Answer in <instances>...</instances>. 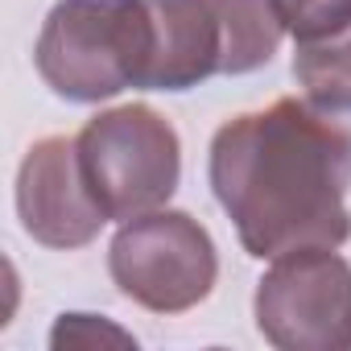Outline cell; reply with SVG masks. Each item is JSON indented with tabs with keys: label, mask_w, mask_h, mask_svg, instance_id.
Wrapping results in <instances>:
<instances>
[{
	"label": "cell",
	"mask_w": 351,
	"mask_h": 351,
	"mask_svg": "<svg viewBox=\"0 0 351 351\" xmlns=\"http://www.w3.org/2000/svg\"><path fill=\"white\" fill-rule=\"evenodd\" d=\"M293 42H318L351 25V0H273Z\"/></svg>",
	"instance_id": "cell-9"
},
{
	"label": "cell",
	"mask_w": 351,
	"mask_h": 351,
	"mask_svg": "<svg viewBox=\"0 0 351 351\" xmlns=\"http://www.w3.org/2000/svg\"><path fill=\"white\" fill-rule=\"evenodd\" d=\"M112 281L124 298L153 314L195 310L219 277L207 228L186 211H149L128 219L108 248Z\"/></svg>",
	"instance_id": "cell-5"
},
{
	"label": "cell",
	"mask_w": 351,
	"mask_h": 351,
	"mask_svg": "<svg viewBox=\"0 0 351 351\" xmlns=\"http://www.w3.org/2000/svg\"><path fill=\"white\" fill-rule=\"evenodd\" d=\"M293 79L314 108L330 116L351 112V25L318 42H298Z\"/></svg>",
	"instance_id": "cell-8"
},
{
	"label": "cell",
	"mask_w": 351,
	"mask_h": 351,
	"mask_svg": "<svg viewBox=\"0 0 351 351\" xmlns=\"http://www.w3.org/2000/svg\"><path fill=\"white\" fill-rule=\"evenodd\" d=\"M79 161L87 173V186L108 211V219H136L149 211H161L182 178V145L173 124L145 108L124 104L112 112H99L83 124Z\"/></svg>",
	"instance_id": "cell-4"
},
{
	"label": "cell",
	"mask_w": 351,
	"mask_h": 351,
	"mask_svg": "<svg viewBox=\"0 0 351 351\" xmlns=\"http://www.w3.org/2000/svg\"><path fill=\"white\" fill-rule=\"evenodd\" d=\"M211 191L248 256L351 240V132L310 99H277L228 120L211 141Z\"/></svg>",
	"instance_id": "cell-1"
},
{
	"label": "cell",
	"mask_w": 351,
	"mask_h": 351,
	"mask_svg": "<svg viewBox=\"0 0 351 351\" xmlns=\"http://www.w3.org/2000/svg\"><path fill=\"white\" fill-rule=\"evenodd\" d=\"M50 343L62 351V347H99V343H116V347H136V339L112 322H99L95 314H62L54 322V335Z\"/></svg>",
	"instance_id": "cell-10"
},
{
	"label": "cell",
	"mask_w": 351,
	"mask_h": 351,
	"mask_svg": "<svg viewBox=\"0 0 351 351\" xmlns=\"http://www.w3.org/2000/svg\"><path fill=\"white\" fill-rule=\"evenodd\" d=\"M34 62L46 87L71 104H99L141 87L149 66L145 0H58Z\"/></svg>",
	"instance_id": "cell-3"
},
{
	"label": "cell",
	"mask_w": 351,
	"mask_h": 351,
	"mask_svg": "<svg viewBox=\"0 0 351 351\" xmlns=\"http://www.w3.org/2000/svg\"><path fill=\"white\" fill-rule=\"evenodd\" d=\"M149 66L141 91H191L215 75L261 71L281 46L273 0H145Z\"/></svg>",
	"instance_id": "cell-2"
},
{
	"label": "cell",
	"mask_w": 351,
	"mask_h": 351,
	"mask_svg": "<svg viewBox=\"0 0 351 351\" xmlns=\"http://www.w3.org/2000/svg\"><path fill=\"white\" fill-rule=\"evenodd\" d=\"M256 330L281 351L351 347V265L335 248H298L273 261L252 298Z\"/></svg>",
	"instance_id": "cell-6"
},
{
	"label": "cell",
	"mask_w": 351,
	"mask_h": 351,
	"mask_svg": "<svg viewBox=\"0 0 351 351\" xmlns=\"http://www.w3.org/2000/svg\"><path fill=\"white\" fill-rule=\"evenodd\" d=\"M21 228L46 248H83L108 223V211L87 186L75 136L38 141L17 169Z\"/></svg>",
	"instance_id": "cell-7"
}]
</instances>
